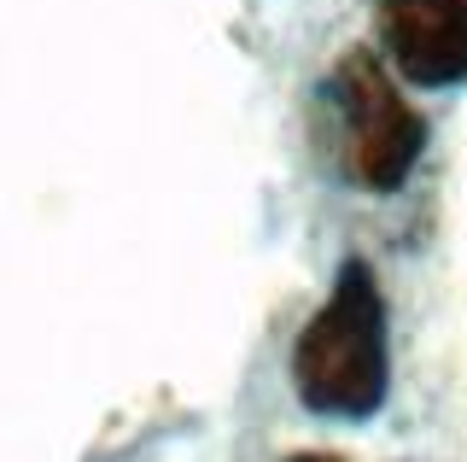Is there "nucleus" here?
I'll return each instance as SVG.
<instances>
[{"instance_id": "obj_2", "label": "nucleus", "mask_w": 467, "mask_h": 462, "mask_svg": "<svg viewBox=\"0 0 467 462\" xmlns=\"http://www.w3.org/2000/svg\"><path fill=\"white\" fill-rule=\"evenodd\" d=\"M333 106L345 123V164L374 194H391L409 164L427 147V123L403 106V94L386 82L374 53H345L333 70Z\"/></svg>"}, {"instance_id": "obj_4", "label": "nucleus", "mask_w": 467, "mask_h": 462, "mask_svg": "<svg viewBox=\"0 0 467 462\" xmlns=\"http://www.w3.org/2000/svg\"><path fill=\"white\" fill-rule=\"evenodd\" d=\"M292 462H339V457H321V451H304V457H292Z\"/></svg>"}, {"instance_id": "obj_3", "label": "nucleus", "mask_w": 467, "mask_h": 462, "mask_svg": "<svg viewBox=\"0 0 467 462\" xmlns=\"http://www.w3.org/2000/svg\"><path fill=\"white\" fill-rule=\"evenodd\" d=\"M379 36L420 89H450L467 77V0H379Z\"/></svg>"}, {"instance_id": "obj_1", "label": "nucleus", "mask_w": 467, "mask_h": 462, "mask_svg": "<svg viewBox=\"0 0 467 462\" xmlns=\"http://www.w3.org/2000/svg\"><path fill=\"white\" fill-rule=\"evenodd\" d=\"M298 398L321 415H374L386 398V305L368 264L350 257L333 299L310 316L292 352Z\"/></svg>"}]
</instances>
